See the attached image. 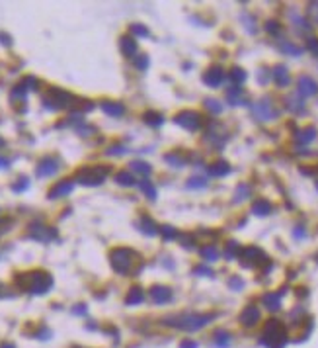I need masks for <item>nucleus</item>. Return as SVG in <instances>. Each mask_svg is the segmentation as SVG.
Wrapping results in <instances>:
<instances>
[{"instance_id": "nucleus-1", "label": "nucleus", "mask_w": 318, "mask_h": 348, "mask_svg": "<svg viewBox=\"0 0 318 348\" xmlns=\"http://www.w3.org/2000/svg\"><path fill=\"white\" fill-rule=\"evenodd\" d=\"M16 284L27 294L41 296V294H47L53 288V276L45 270H29V272L18 274Z\"/></svg>"}, {"instance_id": "nucleus-2", "label": "nucleus", "mask_w": 318, "mask_h": 348, "mask_svg": "<svg viewBox=\"0 0 318 348\" xmlns=\"http://www.w3.org/2000/svg\"><path fill=\"white\" fill-rule=\"evenodd\" d=\"M215 313H183V315H174V317H166L162 323L180 331H199L207 327L209 323L215 321Z\"/></svg>"}, {"instance_id": "nucleus-3", "label": "nucleus", "mask_w": 318, "mask_h": 348, "mask_svg": "<svg viewBox=\"0 0 318 348\" xmlns=\"http://www.w3.org/2000/svg\"><path fill=\"white\" fill-rule=\"evenodd\" d=\"M110 262L114 266L115 272L119 274H139L143 268V260L131 249H115L110 255Z\"/></svg>"}, {"instance_id": "nucleus-4", "label": "nucleus", "mask_w": 318, "mask_h": 348, "mask_svg": "<svg viewBox=\"0 0 318 348\" xmlns=\"http://www.w3.org/2000/svg\"><path fill=\"white\" fill-rule=\"evenodd\" d=\"M289 343V335L285 325L279 319H270L260 337V345L266 348H285Z\"/></svg>"}, {"instance_id": "nucleus-5", "label": "nucleus", "mask_w": 318, "mask_h": 348, "mask_svg": "<svg viewBox=\"0 0 318 348\" xmlns=\"http://www.w3.org/2000/svg\"><path fill=\"white\" fill-rule=\"evenodd\" d=\"M76 102V98L70 92L63 90V88H49L47 94L43 96V106L47 110H65V108H72Z\"/></svg>"}, {"instance_id": "nucleus-6", "label": "nucleus", "mask_w": 318, "mask_h": 348, "mask_svg": "<svg viewBox=\"0 0 318 348\" xmlns=\"http://www.w3.org/2000/svg\"><path fill=\"white\" fill-rule=\"evenodd\" d=\"M110 174V166H86L76 172V182L84 186H100Z\"/></svg>"}, {"instance_id": "nucleus-7", "label": "nucleus", "mask_w": 318, "mask_h": 348, "mask_svg": "<svg viewBox=\"0 0 318 348\" xmlns=\"http://www.w3.org/2000/svg\"><path fill=\"white\" fill-rule=\"evenodd\" d=\"M240 262L242 266L246 268H258V266H264V264H270V258L268 255L258 249V247H246L240 251Z\"/></svg>"}, {"instance_id": "nucleus-8", "label": "nucleus", "mask_w": 318, "mask_h": 348, "mask_svg": "<svg viewBox=\"0 0 318 348\" xmlns=\"http://www.w3.org/2000/svg\"><path fill=\"white\" fill-rule=\"evenodd\" d=\"M57 235L59 233L55 227H49L43 223H31L27 229V237L33 241H39V243H51L53 239H57Z\"/></svg>"}, {"instance_id": "nucleus-9", "label": "nucleus", "mask_w": 318, "mask_h": 348, "mask_svg": "<svg viewBox=\"0 0 318 348\" xmlns=\"http://www.w3.org/2000/svg\"><path fill=\"white\" fill-rule=\"evenodd\" d=\"M174 121L180 125V127H183V129H187V131H197L201 125H203V119H201V116L197 114V112H180L178 116L174 117Z\"/></svg>"}, {"instance_id": "nucleus-10", "label": "nucleus", "mask_w": 318, "mask_h": 348, "mask_svg": "<svg viewBox=\"0 0 318 348\" xmlns=\"http://www.w3.org/2000/svg\"><path fill=\"white\" fill-rule=\"evenodd\" d=\"M252 112H254V116L258 117V119H262V121H268V119H275L277 117V110H275V106L272 104L270 98H262L260 102H256L252 106Z\"/></svg>"}, {"instance_id": "nucleus-11", "label": "nucleus", "mask_w": 318, "mask_h": 348, "mask_svg": "<svg viewBox=\"0 0 318 348\" xmlns=\"http://www.w3.org/2000/svg\"><path fill=\"white\" fill-rule=\"evenodd\" d=\"M59 159H53V157H45L43 161H39L37 164V168H35V174L39 176V178H49V176H53V174H57L59 172Z\"/></svg>"}, {"instance_id": "nucleus-12", "label": "nucleus", "mask_w": 318, "mask_h": 348, "mask_svg": "<svg viewBox=\"0 0 318 348\" xmlns=\"http://www.w3.org/2000/svg\"><path fill=\"white\" fill-rule=\"evenodd\" d=\"M260 319H262V313H260V307L258 305H246L244 309H242V313H240V323L244 327H256L260 323Z\"/></svg>"}, {"instance_id": "nucleus-13", "label": "nucleus", "mask_w": 318, "mask_h": 348, "mask_svg": "<svg viewBox=\"0 0 318 348\" xmlns=\"http://www.w3.org/2000/svg\"><path fill=\"white\" fill-rule=\"evenodd\" d=\"M149 298H151V302L157 303V305H164V303L172 302L174 294H172V290L168 286H155V288H151Z\"/></svg>"}, {"instance_id": "nucleus-14", "label": "nucleus", "mask_w": 318, "mask_h": 348, "mask_svg": "<svg viewBox=\"0 0 318 348\" xmlns=\"http://www.w3.org/2000/svg\"><path fill=\"white\" fill-rule=\"evenodd\" d=\"M297 90L299 94L303 96V98H311V96H317L318 94V84L315 78H311V76H299V80H297Z\"/></svg>"}, {"instance_id": "nucleus-15", "label": "nucleus", "mask_w": 318, "mask_h": 348, "mask_svg": "<svg viewBox=\"0 0 318 348\" xmlns=\"http://www.w3.org/2000/svg\"><path fill=\"white\" fill-rule=\"evenodd\" d=\"M223 80H225V70L221 69V67H211V69L205 70L203 82L207 84V86L217 88V86H221V84H223Z\"/></svg>"}, {"instance_id": "nucleus-16", "label": "nucleus", "mask_w": 318, "mask_h": 348, "mask_svg": "<svg viewBox=\"0 0 318 348\" xmlns=\"http://www.w3.org/2000/svg\"><path fill=\"white\" fill-rule=\"evenodd\" d=\"M72 188H74V180H61L57 186H53L51 190H49V200H57V198H65L68 196L70 192H72Z\"/></svg>"}, {"instance_id": "nucleus-17", "label": "nucleus", "mask_w": 318, "mask_h": 348, "mask_svg": "<svg viewBox=\"0 0 318 348\" xmlns=\"http://www.w3.org/2000/svg\"><path fill=\"white\" fill-rule=\"evenodd\" d=\"M272 78L275 80L277 86H289L291 84V74H289L285 65H277L272 72Z\"/></svg>"}, {"instance_id": "nucleus-18", "label": "nucleus", "mask_w": 318, "mask_h": 348, "mask_svg": "<svg viewBox=\"0 0 318 348\" xmlns=\"http://www.w3.org/2000/svg\"><path fill=\"white\" fill-rule=\"evenodd\" d=\"M119 49H121V53H123L125 57H137V55H139V53H137L135 37H131V35H123V37L119 39Z\"/></svg>"}, {"instance_id": "nucleus-19", "label": "nucleus", "mask_w": 318, "mask_h": 348, "mask_svg": "<svg viewBox=\"0 0 318 348\" xmlns=\"http://www.w3.org/2000/svg\"><path fill=\"white\" fill-rule=\"evenodd\" d=\"M137 229L141 233H145L147 237H155V235H159L160 233V229L157 227V223H155L151 217H141L139 223H137Z\"/></svg>"}, {"instance_id": "nucleus-20", "label": "nucleus", "mask_w": 318, "mask_h": 348, "mask_svg": "<svg viewBox=\"0 0 318 348\" xmlns=\"http://www.w3.org/2000/svg\"><path fill=\"white\" fill-rule=\"evenodd\" d=\"M281 298H283V292H270V294H266L264 298H262V302L264 305L270 309V311H279L281 309Z\"/></svg>"}, {"instance_id": "nucleus-21", "label": "nucleus", "mask_w": 318, "mask_h": 348, "mask_svg": "<svg viewBox=\"0 0 318 348\" xmlns=\"http://www.w3.org/2000/svg\"><path fill=\"white\" fill-rule=\"evenodd\" d=\"M102 110H104L108 116H112V117H121V116H123V112H125L123 104H119V102H112V100L102 102Z\"/></svg>"}, {"instance_id": "nucleus-22", "label": "nucleus", "mask_w": 318, "mask_h": 348, "mask_svg": "<svg viewBox=\"0 0 318 348\" xmlns=\"http://www.w3.org/2000/svg\"><path fill=\"white\" fill-rule=\"evenodd\" d=\"M317 139V129L315 127H307V129H301L295 133V141L299 145H309Z\"/></svg>"}, {"instance_id": "nucleus-23", "label": "nucleus", "mask_w": 318, "mask_h": 348, "mask_svg": "<svg viewBox=\"0 0 318 348\" xmlns=\"http://www.w3.org/2000/svg\"><path fill=\"white\" fill-rule=\"evenodd\" d=\"M285 106L289 112L293 114H303L305 112V100H301V96H287L285 98Z\"/></svg>"}, {"instance_id": "nucleus-24", "label": "nucleus", "mask_w": 318, "mask_h": 348, "mask_svg": "<svg viewBox=\"0 0 318 348\" xmlns=\"http://www.w3.org/2000/svg\"><path fill=\"white\" fill-rule=\"evenodd\" d=\"M230 172V164L227 161H217L209 166V174L215 176V178H221V176H227Z\"/></svg>"}, {"instance_id": "nucleus-25", "label": "nucleus", "mask_w": 318, "mask_h": 348, "mask_svg": "<svg viewBox=\"0 0 318 348\" xmlns=\"http://www.w3.org/2000/svg\"><path fill=\"white\" fill-rule=\"evenodd\" d=\"M143 300H145V292L139 286H133L127 292V296H125V303L127 305H139V303H143Z\"/></svg>"}, {"instance_id": "nucleus-26", "label": "nucleus", "mask_w": 318, "mask_h": 348, "mask_svg": "<svg viewBox=\"0 0 318 348\" xmlns=\"http://www.w3.org/2000/svg\"><path fill=\"white\" fill-rule=\"evenodd\" d=\"M230 343H232V337H230V333H227V331H217L215 337H213V345L217 348H228Z\"/></svg>"}, {"instance_id": "nucleus-27", "label": "nucleus", "mask_w": 318, "mask_h": 348, "mask_svg": "<svg viewBox=\"0 0 318 348\" xmlns=\"http://www.w3.org/2000/svg\"><path fill=\"white\" fill-rule=\"evenodd\" d=\"M252 213L254 215H270L272 213V204L268 202V200H258V202H254V206H252Z\"/></svg>"}, {"instance_id": "nucleus-28", "label": "nucleus", "mask_w": 318, "mask_h": 348, "mask_svg": "<svg viewBox=\"0 0 318 348\" xmlns=\"http://www.w3.org/2000/svg\"><path fill=\"white\" fill-rule=\"evenodd\" d=\"M164 161L170 164V166H174V168H182L183 164L187 163L185 161V157H183L180 151H176V153H168V155H164Z\"/></svg>"}, {"instance_id": "nucleus-29", "label": "nucleus", "mask_w": 318, "mask_h": 348, "mask_svg": "<svg viewBox=\"0 0 318 348\" xmlns=\"http://www.w3.org/2000/svg\"><path fill=\"white\" fill-rule=\"evenodd\" d=\"M25 96H27V86L20 82V84H16L14 88H12V92H10V100L16 104V102H25Z\"/></svg>"}, {"instance_id": "nucleus-30", "label": "nucleus", "mask_w": 318, "mask_h": 348, "mask_svg": "<svg viewBox=\"0 0 318 348\" xmlns=\"http://www.w3.org/2000/svg\"><path fill=\"white\" fill-rule=\"evenodd\" d=\"M230 80H232V84L234 86H240V84H244L246 82V78H248V74H246V70L240 69V67H234V69L230 70Z\"/></svg>"}, {"instance_id": "nucleus-31", "label": "nucleus", "mask_w": 318, "mask_h": 348, "mask_svg": "<svg viewBox=\"0 0 318 348\" xmlns=\"http://www.w3.org/2000/svg\"><path fill=\"white\" fill-rule=\"evenodd\" d=\"M240 251H242V247H240L236 241H228L227 249H225V255H227L228 260H232V258L240 256Z\"/></svg>"}, {"instance_id": "nucleus-32", "label": "nucleus", "mask_w": 318, "mask_h": 348, "mask_svg": "<svg viewBox=\"0 0 318 348\" xmlns=\"http://www.w3.org/2000/svg\"><path fill=\"white\" fill-rule=\"evenodd\" d=\"M199 255L203 256L205 260H209V262H215V260L219 258V251H217L213 245H207V247H203V249L199 251Z\"/></svg>"}, {"instance_id": "nucleus-33", "label": "nucleus", "mask_w": 318, "mask_h": 348, "mask_svg": "<svg viewBox=\"0 0 318 348\" xmlns=\"http://www.w3.org/2000/svg\"><path fill=\"white\" fill-rule=\"evenodd\" d=\"M250 198V186L248 184H240L238 186V190H236V196H234V204H240L242 200H248Z\"/></svg>"}, {"instance_id": "nucleus-34", "label": "nucleus", "mask_w": 318, "mask_h": 348, "mask_svg": "<svg viewBox=\"0 0 318 348\" xmlns=\"http://www.w3.org/2000/svg\"><path fill=\"white\" fill-rule=\"evenodd\" d=\"M131 170L137 172V174H145L147 176V174H151L153 168H151V164L145 163V161H135V163H131Z\"/></svg>"}, {"instance_id": "nucleus-35", "label": "nucleus", "mask_w": 318, "mask_h": 348, "mask_svg": "<svg viewBox=\"0 0 318 348\" xmlns=\"http://www.w3.org/2000/svg\"><path fill=\"white\" fill-rule=\"evenodd\" d=\"M117 184H121V186H135V176L133 174H129V172H119L117 174Z\"/></svg>"}, {"instance_id": "nucleus-36", "label": "nucleus", "mask_w": 318, "mask_h": 348, "mask_svg": "<svg viewBox=\"0 0 318 348\" xmlns=\"http://www.w3.org/2000/svg\"><path fill=\"white\" fill-rule=\"evenodd\" d=\"M141 188H143V192H145V196L147 198H151V200H155L157 198V190H155V186L149 182V178H145V180H141Z\"/></svg>"}, {"instance_id": "nucleus-37", "label": "nucleus", "mask_w": 318, "mask_h": 348, "mask_svg": "<svg viewBox=\"0 0 318 348\" xmlns=\"http://www.w3.org/2000/svg\"><path fill=\"white\" fill-rule=\"evenodd\" d=\"M279 47H281V51H285L287 55H295V57H299V55H301V47L293 45L291 41H281V43H279Z\"/></svg>"}, {"instance_id": "nucleus-38", "label": "nucleus", "mask_w": 318, "mask_h": 348, "mask_svg": "<svg viewBox=\"0 0 318 348\" xmlns=\"http://www.w3.org/2000/svg\"><path fill=\"white\" fill-rule=\"evenodd\" d=\"M205 108H207L209 112H213V114H221V112H223V104H221L219 100H213V98L205 100Z\"/></svg>"}, {"instance_id": "nucleus-39", "label": "nucleus", "mask_w": 318, "mask_h": 348, "mask_svg": "<svg viewBox=\"0 0 318 348\" xmlns=\"http://www.w3.org/2000/svg\"><path fill=\"white\" fill-rule=\"evenodd\" d=\"M145 121H147L149 125H153V127H160V125L164 123V117L160 116V114H147V116H145Z\"/></svg>"}, {"instance_id": "nucleus-40", "label": "nucleus", "mask_w": 318, "mask_h": 348, "mask_svg": "<svg viewBox=\"0 0 318 348\" xmlns=\"http://www.w3.org/2000/svg\"><path fill=\"white\" fill-rule=\"evenodd\" d=\"M27 188H29V180H27L25 176H20V180H16V182L12 184V190H14L16 194H20V192L27 190Z\"/></svg>"}, {"instance_id": "nucleus-41", "label": "nucleus", "mask_w": 318, "mask_h": 348, "mask_svg": "<svg viewBox=\"0 0 318 348\" xmlns=\"http://www.w3.org/2000/svg\"><path fill=\"white\" fill-rule=\"evenodd\" d=\"M291 20H293V23H295V27H301V29H309V27H311V23L307 22L303 16L295 14V12H291Z\"/></svg>"}, {"instance_id": "nucleus-42", "label": "nucleus", "mask_w": 318, "mask_h": 348, "mask_svg": "<svg viewBox=\"0 0 318 348\" xmlns=\"http://www.w3.org/2000/svg\"><path fill=\"white\" fill-rule=\"evenodd\" d=\"M266 31H268V33H272V35H279V33H281V23L273 22V20L266 22Z\"/></svg>"}, {"instance_id": "nucleus-43", "label": "nucleus", "mask_w": 318, "mask_h": 348, "mask_svg": "<svg viewBox=\"0 0 318 348\" xmlns=\"http://www.w3.org/2000/svg\"><path fill=\"white\" fill-rule=\"evenodd\" d=\"M205 186H207V180L201 176H193L191 180H187V188H205Z\"/></svg>"}, {"instance_id": "nucleus-44", "label": "nucleus", "mask_w": 318, "mask_h": 348, "mask_svg": "<svg viewBox=\"0 0 318 348\" xmlns=\"http://www.w3.org/2000/svg\"><path fill=\"white\" fill-rule=\"evenodd\" d=\"M131 31L135 33V37H149V29L145 27V25H141V23H135V25H131Z\"/></svg>"}, {"instance_id": "nucleus-45", "label": "nucleus", "mask_w": 318, "mask_h": 348, "mask_svg": "<svg viewBox=\"0 0 318 348\" xmlns=\"http://www.w3.org/2000/svg\"><path fill=\"white\" fill-rule=\"evenodd\" d=\"M270 78H272V72H270L268 69L258 70V82H260V84H268V82H270Z\"/></svg>"}, {"instance_id": "nucleus-46", "label": "nucleus", "mask_w": 318, "mask_h": 348, "mask_svg": "<svg viewBox=\"0 0 318 348\" xmlns=\"http://www.w3.org/2000/svg\"><path fill=\"white\" fill-rule=\"evenodd\" d=\"M135 67L139 70H145L149 67V57L147 55H137L135 57Z\"/></svg>"}, {"instance_id": "nucleus-47", "label": "nucleus", "mask_w": 318, "mask_h": 348, "mask_svg": "<svg viewBox=\"0 0 318 348\" xmlns=\"http://www.w3.org/2000/svg\"><path fill=\"white\" fill-rule=\"evenodd\" d=\"M228 286H230L232 290H236V292H238V290H242V288H244V280L238 278V276H232V278L228 280Z\"/></svg>"}, {"instance_id": "nucleus-48", "label": "nucleus", "mask_w": 318, "mask_h": 348, "mask_svg": "<svg viewBox=\"0 0 318 348\" xmlns=\"http://www.w3.org/2000/svg\"><path fill=\"white\" fill-rule=\"evenodd\" d=\"M162 235H164V239H166V241H170V239H174V237H178V231H176L174 227H170V225H166V227H162Z\"/></svg>"}, {"instance_id": "nucleus-49", "label": "nucleus", "mask_w": 318, "mask_h": 348, "mask_svg": "<svg viewBox=\"0 0 318 348\" xmlns=\"http://www.w3.org/2000/svg\"><path fill=\"white\" fill-rule=\"evenodd\" d=\"M307 49L313 51L315 55H318V37H309L307 39Z\"/></svg>"}, {"instance_id": "nucleus-50", "label": "nucleus", "mask_w": 318, "mask_h": 348, "mask_svg": "<svg viewBox=\"0 0 318 348\" xmlns=\"http://www.w3.org/2000/svg\"><path fill=\"white\" fill-rule=\"evenodd\" d=\"M193 272H195L197 276H207V278H213V270H209L207 266H197Z\"/></svg>"}, {"instance_id": "nucleus-51", "label": "nucleus", "mask_w": 318, "mask_h": 348, "mask_svg": "<svg viewBox=\"0 0 318 348\" xmlns=\"http://www.w3.org/2000/svg\"><path fill=\"white\" fill-rule=\"evenodd\" d=\"M10 227H12V221L10 219H0V235L10 231Z\"/></svg>"}, {"instance_id": "nucleus-52", "label": "nucleus", "mask_w": 318, "mask_h": 348, "mask_svg": "<svg viewBox=\"0 0 318 348\" xmlns=\"http://www.w3.org/2000/svg\"><path fill=\"white\" fill-rule=\"evenodd\" d=\"M180 348H199V345L195 341H191V339H185V341L180 343Z\"/></svg>"}, {"instance_id": "nucleus-53", "label": "nucleus", "mask_w": 318, "mask_h": 348, "mask_svg": "<svg viewBox=\"0 0 318 348\" xmlns=\"http://www.w3.org/2000/svg\"><path fill=\"white\" fill-rule=\"evenodd\" d=\"M309 10H311V18H313L315 22H318V2H313Z\"/></svg>"}, {"instance_id": "nucleus-54", "label": "nucleus", "mask_w": 318, "mask_h": 348, "mask_svg": "<svg viewBox=\"0 0 318 348\" xmlns=\"http://www.w3.org/2000/svg\"><path fill=\"white\" fill-rule=\"evenodd\" d=\"M88 311V307L82 303V305H76V307H72V313H76V315H84Z\"/></svg>"}, {"instance_id": "nucleus-55", "label": "nucleus", "mask_w": 318, "mask_h": 348, "mask_svg": "<svg viewBox=\"0 0 318 348\" xmlns=\"http://www.w3.org/2000/svg\"><path fill=\"white\" fill-rule=\"evenodd\" d=\"M115 147H117V145H115ZM125 151H127V149H123V147H121V145H119V147H117V149H108V151H106V153H108V155H123V153H125Z\"/></svg>"}, {"instance_id": "nucleus-56", "label": "nucleus", "mask_w": 318, "mask_h": 348, "mask_svg": "<svg viewBox=\"0 0 318 348\" xmlns=\"http://www.w3.org/2000/svg\"><path fill=\"white\" fill-rule=\"evenodd\" d=\"M191 241H193L191 237H185V235H183V237H182V241H180V243H182V245H183V247H185V249H193V243H191Z\"/></svg>"}, {"instance_id": "nucleus-57", "label": "nucleus", "mask_w": 318, "mask_h": 348, "mask_svg": "<svg viewBox=\"0 0 318 348\" xmlns=\"http://www.w3.org/2000/svg\"><path fill=\"white\" fill-rule=\"evenodd\" d=\"M0 43H2V45H6V47H10V45H12V39H10L6 33H0Z\"/></svg>"}, {"instance_id": "nucleus-58", "label": "nucleus", "mask_w": 318, "mask_h": 348, "mask_svg": "<svg viewBox=\"0 0 318 348\" xmlns=\"http://www.w3.org/2000/svg\"><path fill=\"white\" fill-rule=\"evenodd\" d=\"M293 235H295L297 239H303V237H305V227H303V225H299V227H295V231H293Z\"/></svg>"}, {"instance_id": "nucleus-59", "label": "nucleus", "mask_w": 318, "mask_h": 348, "mask_svg": "<svg viewBox=\"0 0 318 348\" xmlns=\"http://www.w3.org/2000/svg\"><path fill=\"white\" fill-rule=\"evenodd\" d=\"M8 166H10V161L4 159V157H0V170H4V168H8Z\"/></svg>"}, {"instance_id": "nucleus-60", "label": "nucleus", "mask_w": 318, "mask_h": 348, "mask_svg": "<svg viewBox=\"0 0 318 348\" xmlns=\"http://www.w3.org/2000/svg\"><path fill=\"white\" fill-rule=\"evenodd\" d=\"M0 348H16V347H14L12 343H2V345H0Z\"/></svg>"}, {"instance_id": "nucleus-61", "label": "nucleus", "mask_w": 318, "mask_h": 348, "mask_svg": "<svg viewBox=\"0 0 318 348\" xmlns=\"http://www.w3.org/2000/svg\"><path fill=\"white\" fill-rule=\"evenodd\" d=\"M4 145H6V143H4V139H2V137H0V149H2V147H4Z\"/></svg>"}, {"instance_id": "nucleus-62", "label": "nucleus", "mask_w": 318, "mask_h": 348, "mask_svg": "<svg viewBox=\"0 0 318 348\" xmlns=\"http://www.w3.org/2000/svg\"><path fill=\"white\" fill-rule=\"evenodd\" d=\"M2 296H4V294H2V286H0V298H2Z\"/></svg>"}, {"instance_id": "nucleus-63", "label": "nucleus", "mask_w": 318, "mask_h": 348, "mask_svg": "<svg viewBox=\"0 0 318 348\" xmlns=\"http://www.w3.org/2000/svg\"><path fill=\"white\" fill-rule=\"evenodd\" d=\"M317 188H318V182H317Z\"/></svg>"}]
</instances>
